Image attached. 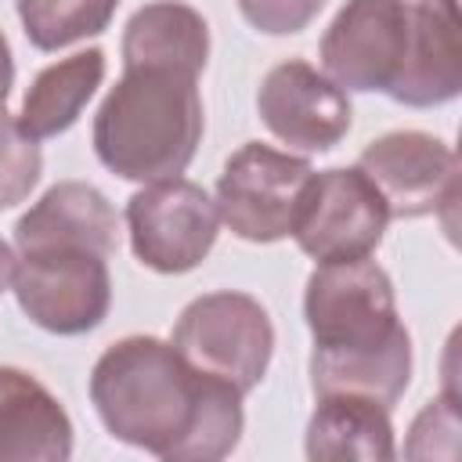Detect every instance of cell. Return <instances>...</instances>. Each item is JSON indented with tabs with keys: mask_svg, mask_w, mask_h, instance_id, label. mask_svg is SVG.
<instances>
[{
	"mask_svg": "<svg viewBox=\"0 0 462 462\" xmlns=\"http://www.w3.org/2000/svg\"><path fill=\"white\" fill-rule=\"evenodd\" d=\"M386 224L390 213L372 180L357 166H346L314 173L292 238L318 263L361 260L379 249Z\"/></svg>",
	"mask_w": 462,
	"mask_h": 462,
	"instance_id": "cell-8",
	"label": "cell"
},
{
	"mask_svg": "<svg viewBox=\"0 0 462 462\" xmlns=\"http://www.w3.org/2000/svg\"><path fill=\"white\" fill-rule=\"evenodd\" d=\"M170 343L191 368L231 383L245 397L267 375L274 328L260 300L224 289L191 300L180 310Z\"/></svg>",
	"mask_w": 462,
	"mask_h": 462,
	"instance_id": "cell-3",
	"label": "cell"
},
{
	"mask_svg": "<svg viewBox=\"0 0 462 462\" xmlns=\"http://www.w3.org/2000/svg\"><path fill=\"white\" fill-rule=\"evenodd\" d=\"M72 422L58 397L22 368L0 365V462H65Z\"/></svg>",
	"mask_w": 462,
	"mask_h": 462,
	"instance_id": "cell-14",
	"label": "cell"
},
{
	"mask_svg": "<svg viewBox=\"0 0 462 462\" xmlns=\"http://www.w3.org/2000/svg\"><path fill=\"white\" fill-rule=\"evenodd\" d=\"M40 170L43 155L36 137H29L22 123L0 108V209H11L22 199H29V191L40 180Z\"/></svg>",
	"mask_w": 462,
	"mask_h": 462,
	"instance_id": "cell-20",
	"label": "cell"
},
{
	"mask_svg": "<svg viewBox=\"0 0 462 462\" xmlns=\"http://www.w3.org/2000/svg\"><path fill=\"white\" fill-rule=\"evenodd\" d=\"M404 43V0H346L321 36V65L343 90H386L401 69Z\"/></svg>",
	"mask_w": 462,
	"mask_h": 462,
	"instance_id": "cell-10",
	"label": "cell"
},
{
	"mask_svg": "<svg viewBox=\"0 0 462 462\" xmlns=\"http://www.w3.org/2000/svg\"><path fill=\"white\" fill-rule=\"evenodd\" d=\"M462 90V22L455 0L408 4V43L386 94L408 108L455 101Z\"/></svg>",
	"mask_w": 462,
	"mask_h": 462,
	"instance_id": "cell-12",
	"label": "cell"
},
{
	"mask_svg": "<svg viewBox=\"0 0 462 462\" xmlns=\"http://www.w3.org/2000/svg\"><path fill=\"white\" fill-rule=\"evenodd\" d=\"M14 267H18V256H14L11 245L0 238V292L11 289V282H14Z\"/></svg>",
	"mask_w": 462,
	"mask_h": 462,
	"instance_id": "cell-23",
	"label": "cell"
},
{
	"mask_svg": "<svg viewBox=\"0 0 462 462\" xmlns=\"http://www.w3.org/2000/svg\"><path fill=\"white\" fill-rule=\"evenodd\" d=\"M90 401L116 440L166 462H217L245 426L242 393L155 336L112 343L90 372Z\"/></svg>",
	"mask_w": 462,
	"mask_h": 462,
	"instance_id": "cell-1",
	"label": "cell"
},
{
	"mask_svg": "<svg viewBox=\"0 0 462 462\" xmlns=\"http://www.w3.org/2000/svg\"><path fill=\"white\" fill-rule=\"evenodd\" d=\"M256 108L263 126L296 152H328L336 148L350 123L354 108L343 87H336L325 72L307 61H282L274 65L256 94Z\"/></svg>",
	"mask_w": 462,
	"mask_h": 462,
	"instance_id": "cell-11",
	"label": "cell"
},
{
	"mask_svg": "<svg viewBox=\"0 0 462 462\" xmlns=\"http://www.w3.org/2000/svg\"><path fill=\"white\" fill-rule=\"evenodd\" d=\"M408 379H411V336L404 325L372 346H350V350L314 346L310 354V386L318 397L354 393L390 408L404 393Z\"/></svg>",
	"mask_w": 462,
	"mask_h": 462,
	"instance_id": "cell-15",
	"label": "cell"
},
{
	"mask_svg": "<svg viewBox=\"0 0 462 462\" xmlns=\"http://www.w3.org/2000/svg\"><path fill=\"white\" fill-rule=\"evenodd\" d=\"M199 76L177 69H126L94 116V152L123 180H170L188 170L202 141Z\"/></svg>",
	"mask_w": 462,
	"mask_h": 462,
	"instance_id": "cell-2",
	"label": "cell"
},
{
	"mask_svg": "<svg viewBox=\"0 0 462 462\" xmlns=\"http://www.w3.org/2000/svg\"><path fill=\"white\" fill-rule=\"evenodd\" d=\"M220 213L202 184L170 177L130 195L126 231L134 256L159 274L199 267L217 242Z\"/></svg>",
	"mask_w": 462,
	"mask_h": 462,
	"instance_id": "cell-7",
	"label": "cell"
},
{
	"mask_svg": "<svg viewBox=\"0 0 462 462\" xmlns=\"http://www.w3.org/2000/svg\"><path fill=\"white\" fill-rule=\"evenodd\" d=\"M397 455L390 408L354 393H325L307 422V458L390 462Z\"/></svg>",
	"mask_w": 462,
	"mask_h": 462,
	"instance_id": "cell-17",
	"label": "cell"
},
{
	"mask_svg": "<svg viewBox=\"0 0 462 462\" xmlns=\"http://www.w3.org/2000/svg\"><path fill=\"white\" fill-rule=\"evenodd\" d=\"M303 318L318 350L372 346L401 328L393 282L368 256L318 263L307 278Z\"/></svg>",
	"mask_w": 462,
	"mask_h": 462,
	"instance_id": "cell-5",
	"label": "cell"
},
{
	"mask_svg": "<svg viewBox=\"0 0 462 462\" xmlns=\"http://www.w3.org/2000/svg\"><path fill=\"white\" fill-rule=\"evenodd\" d=\"M116 209L87 180H61L14 224L18 253L32 249H90L116 253Z\"/></svg>",
	"mask_w": 462,
	"mask_h": 462,
	"instance_id": "cell-13",
	"label": "cell"
},
{
	"mask_svg": "<svg viewBox=\"0 0 462 462\" xmlns=\"http://www.w3.org/2000/svg\"><path fill=\"white\" fill-rule=\"evenodd\" d=\"M310 180L314 166L307 159L249 141L224 162L213 202L231 235L245 242H278L292 235Z\"/></svg>",
	"mask_w": 462,
	"mask_h": 462,
	"instance_id": "cell-4",
	"label": "cell"
},
{
	"mask_svg": "<svg viewBox=\"0 0 462 462\" xmlns=\"http://www.w3.org/2000/svg\"><path fill=\"white\" fill-rule=\"evenodd\" d=\"M11 289L29 321L54 336L90 332L105 321L112 307L108 263L101 253L90 249L22 253Z\"/></svg>",
	"mask_w": 462,
	"mask_h": 462,
	"instance_id": "cell-6",
	"label": "cell"
},
{
	"mask_svg": "<svg viewBox=\"0 0 462 462\" xmlns=\"http://www.w3.org/2000/svg\"><path fill=\"white\" fill-rule=\"evenodd\" d=\"M357 170L379 191L390 220L430 217L458 199V155L440 137L422 130L375 137L357 155Z\"/></svg>",
	"mask_w": 462,
	"mask_h": 462,
	"instance_id": "cell-9",
	"label": "cell"
},
{
	"mask_svg": "<svg viewBox=\"0 0 462 462\" xmlns=\"http://www.w3.org/2000/svg\"><path fill=\"white\" fill-rule=\"evenodd\" d=\"M321 7L325 0H238V11L245 14V22L267 36L307 29Z\"/></svg>",
	"mask_w": 462,
	"mask_h": 462,
	"instance_id": "cell-21",
	"label": "cell"
},
{
	"mask_svg": "<svg viewBox=\"0 0 462 462\" xmlns=\"http://www.w3.org/2000/svg\"><path fill=\"white\" fill-rule=\"evenodd\" d=\"M11 83H14V61H11V47H7V40L0 32V108H4L7 94H11Z\"/></svg>",
	"mask_w": 462,
	"mask_h": 462,
	"instance_id": "cell-22",
	"label": "cell"
},
{
	"mask_svg": "<svg viewBox=\"0 0 462 462\" xmlns=\"http://www.w3.org/2000/svg\"><path fill=\"white\" fill-rule=\"evenodd\" d=\"M101 79H105V54L97 47L40 69L22 97V116H18L22 130L36 141L65 134L79 119L83 105L94 97Z\"/></svg>",
	"mask_w": 462,
	"mask_h": 462,
	"instance_id": "cell-18",
	"label": "cell"
},
{
	"mask_svg": "<svg viewBox=\"0 0 462 462\" xmlns=\"http://www.w3.org/2000/svg\"><path fill=\"white\" fill-rule=\"evenodd\" d=\"M206 58L209 25L180 0L144 4L123 29V69H177L199 76Z\"/></svg>",
	"mask_w": 462,
	"mask_h": 462,
	"instance_id": "cell-16",
	"label": "cell"
},
{
	"mask_svg": "<svg viewBox=\"0 0 462 462\" xmlns=\"http://www.w3.org/2000/svg\"><path fill=\"white\" fill-rule=\"evenodd\" d=\"M25 36L40 51H58L108 29L119 0H14Z\"/></svg>",
	"mask_w": 462,
	"mask_h": 462,
	"instance_id": "cell-19",
	"label": "cell"
}]
</instances>
